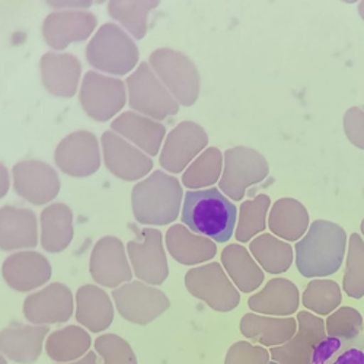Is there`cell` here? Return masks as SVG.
Masks as SVG:
<instances>
[{"label": "cell", "instance_id": "cell-24", "mask_svg": "<svg viewBox=\"0 0 364 364\" xmlns=\"http://www.w3.org/2000/svg\"><path fill=\"white\" fill-rule=\"evenodd\" d=\"M111 129L114 133L134 143L136 147L143 150L149 156L159 154L166 134L164 124L133 111L118 115L111 123Z\"/></svg>", "mask_w": 364, "mask_h": 364}, {"label": "cell", "instance_id": "cell-6", "mask_svg": "<svg viewBox=\"0 0 364 364\" xmlns=\"http://www.w3.org/2000/svg\"><path fill=\"white\" fill-rule=\"evenodd\" d=\"M269 173L267 159L258 150L236 146L225 151V166L219 190L233 201L244 198L248 187L262 182Z\"/></svg>", "mask_w": 364, "mask_h": 364}, {"label": "cell", "instance_id": "cell-13", "mask_svg": "<svg viewBox=\"0 0 364 364\" xmlns=\"http://www.w3.org/2000/svg\"><path fill=\"white\" fill-rule=\"evenodd\" d=\"M54 161L60 169L73 178L95 173L101 166L97 136L83 130L66 136L55 147Z\"/></svg>", "mask_w": 364, "mask_h": 364}, {"label": "cell", "instance_id": "cell-39", "mask_svg": "<svg viewBox=\"0 0 364 364\" xmlns=\"http://www.w3.org/2000/svg\"><path fill=\"white\" fill-rule=\"evenodd\" d=\"M343 289L351 299L364 297V240L358 233L350 236Z\"/></svg>", "mask_w": 364, "mask_h": 364}, {"label": "cell", "instance_id": "cell-37", "mask_svg": "<svg viewBox=\"0 0 364 364\" xmlns=\"http://www.w3.org/2000/svg\"><path fill=\"white\" fill-rule=\"evenodd\" d=\"M269 204L271 200L267 194H259L254 200L240 204L236 228V239L239 242L244 244L265 230Z\"/></svg>", "mask_w": 364, "mask_h": 364}, {"label": "cell", "instance_id": "cell-7", "mask_svg": "<svg viewBox=\"0 0 364 364\" xmlns=\"http://www.w3.org/2000/svg\"><path fill=\"white\" fill-rule=\"evenodd\" d=\"M130 108L151 119H165L179 111V104L156 76L149 63L143 62L127 77Z\"/></svg>", "mask_w": 364, "mask_h": 364}, {"label": "cell", "instance_id": "cell-31", "mask_svg": "<svg viewBox=\"0 0 364 364\" xmlns=\"http://www.w3.org/2000/svg\"><path fill=\"white\" fill-rule=\"evenodd\" d=\"M222 262L233 284L242 293H252L262 284L264 271L245 247L239 244L226 247L222 252Z\"/></svg>", "mask_w": 364, "mask_h": 364}, {"label": "cell", "instance_id": "cell-38", "mask_svg": "<svg viewBox=\"0 0 364 364\" xmlns=\"http://www.w3.org/2000/svg\"><path fill=\"white\" fill-rule=\"evenodd\" d=\"M341 301V289L333 280H312L303 293L305 308L322 316L336 312Z\"/></svg>", "mask_w": 364, "mask_h": 364}, {"label": "cell", "instance_id": "cell-25", "mask_svg": "<svg viewBox=\"0 0 364 364\" xmlns=\"http://www.w3.org/2000/svg\"><path fill=\"white\" fill-rule=\"evenodd\" d=\"M166 248L171 257L182 265H197L213 259L218 254L215 240L191 232L186 225H172L168 229Z\"/></svg>", "mask_w": 364, "mask_h": 364}, {"label": "cell", "instance_id": "cell-5", "mask_svg": "<svg viewBox=\"0 0 364 364\" xmlns=\"http://www.w3.org/2000/svg\"><path fill=\"white\" fill-rule=\"evenodd\" d=\"M149 65L178 104L184 107L196 104L201 77L190 57L172 48H158L150 54Z\"/></svg>", "mask_w": 364, "mask_h": 364}, {"label": "cell", "instance_id": "cell-3", "mask_svg": "<svg viewBox=\"0 0 364 364\" xmlns=\"http://www.w3.org/2000/svg\"><path fill=\"white\" fill-rule=\"evenodd\" d=\"M182 187L178 178L155 171L140 181L132 191L133 213L139 223L151 226L171 225L178 219L182 204Z\"/></svg>", "mask_w": 364, "mask_h": 364}, {"label": "cell", "instance_id": "cell-18", "mask_svg": "<svg viewBox=\"0 0 364 364\" xmlns=\"http://www.w3.org/2000/svg\"><path fill=\"white\" fill-rule=\"evenodd\" d=\"M23 315L33 325L68 322L73 315V294L68 286L53 283L25 299Z\"/></svg>", "mask_w": 364, "mask_h": 364}, {"label": "cell", "instance_id": "cell-11", "mask_svg": "<svg viewBox=\"0 0 364 364\" xmlns=\"http://www.w3.org/2000/svg\"><path fill=\"white\" fill-rule=\"evenodd\" d=\"M126 85L119 79L97 72H86L79 100L83 111L97 121H108L126 104Z\"/></svg>", "mask_w": 364, "mask_h": 364}, {"label": "cell", "instance_id": "cell-42", "mask_svg": "<svg viewBox=\"0 0 364 364\" xmlns=\"http://www.w3.org/2000/svg\"><path fill=\"white\" fill-rule=\"evenodd\" d=\"M269 357V351L264 347L239 341L229 348L225 364H268Z\"/></svg>", "mask_w": 364, "mask_h": 364}, {"label": "cell", "instance_id": "cell-15", "mask_svg": "<svg viewBox=\"0 0 364 364\" xmlns=\"http://www.w3.org/2000/svg\"><path fill=\"white\" fill-rule=\"evenodd\" d=\"M326 338V328L322 318L301 311L297 314V331L294 337L283 346L272 347L271 358L280 364H312L315 348Z\"/></svg>", "mask_w": 364, "mask_h": 364}, {"label": "cell", "instance_id": "cell-22", "mask_svg": "<svg viewBox=\"0 0 364 364\" xmlns=\"http://www.w3.org/2000/svg\"><path fill=\"white\" fill-rule=\"evenodd\" d=\"M41 80L48 92L57 98L75 97L82 66L76 55L69 53H46L41 57Z\"/></svg>", "mask_w": 364, "mask_h": 364}, {"label": "cell", "instance_id": "cell-27", "mask_svg": "<svg viewBox=\"0 0 364 364\" xmlns=\"http://www.w3.org/2000/svg\"><path fill=\"white\" fill-rule=\"evenodd\" d=\"M299 289L287 279L269 280L259 293L248 299L251 311L271 316H290L299 309Z\"/></svg>", "mask_w": 364, "mask_h": 364}, {"label": "cell", "instance_id": "cell-10", "mask_svg": "<svg viewBox=\"0 0 364 364\" xmlns=\"http://www.w3.org/2000/svg\"><path fill=\"white\" fill-rule=\"evenodd\" d=\"M112 300L126 321L147 325L171 308L168 296L155 286L143 282H130L112 290Z\"/></svg>", "mask_w": 364, "mask_h": 364}, {"label": "cell", "instance_id": "cell-23", "mask_svg": "<svg viewBox=\"0 0 364 364\" xmlns=\"http://www.w3.org/2000/svg\"><path fill=\"white\" fill-rule=\"evenodd\" d=\"M48 336V325L15 323L2 329V336H0L2 354L21 364H33L40 358L43 344Z\"/></svg>", "mask_w": 364, "mask_h": 364}, {"label": "cell", "instance_id": "cell-4", "mask_svg": "<svg viewBox=\"0 0 364 364\" xmlns=\"http://www.w3.org/2000/svg\"><path fill=\"white\" fill-rule=\"evenodd\" d=\"M87 63L97 70L123 76L130 73L139 62L134 41L118 25L104 23L86 47Z\"/></svg>", "mask_w": 364, "mask_h": 364}, {"label": "cell", "instance_id": "cell-49", "mask_svg": "<svg viewBox=\"0 0 364 364\" xmlns=\"http://www.w3.org/2000/svg\"><path fill=\"white\" fill-rule=\"evenodd\" d=\"M361 232H363V235H364V219H363V222H361Z\"/></svg>", "mask_w": 364, "mask_h": 364}, {"label": "cell", "instance_id": "cell-14", "mask_svg": "<svg viewBox=\"0 0 364 364\" xmlns=\"http://www.w3.org/2000/svg\"><path fill=\"white\" fill-rule=\"evenodd\" d=\"M208 144L205 130L194 121H182L166 136L159 162L168 172L179 173L188 168Z\"/></svg>", "mask_w": 364, "mask_h": 364}, {"label": "cell", "instance_id": "cell-8", "mask_svg": "<svg viewBox=\"0 0 364 364\" xmlns=\"http://www.w3.org/2000/svg\"><path fill=\"white\" fill-rule=\"evenodd\" d=\"M184 282L190 294L207 303V306L216 312H230L240 303L237 287L230 282L219 262L190 269Z\"/></svg>", "mask_w": 364, "mask_h": 364}, {"label": "cell", "instance_id": "cell-46", "mask_svg": "<svg viewBox=\"0 0 364 364\" xmlns=\"http://www.w3.org/2000/svg\"><path fill=\"white\" fill-rule=\"evenodd\" d=\"M8 191H9V175H8V169L2 165V193H0L2 198L8 194Z\"/></svg>", "mask_w": 364, "mask_h": 364}, {"label": "cell", "instance_id": "cell-21", "mask_svg": "<svg viewBox=\"0 0 364 364\" xmlns=\"http://www.w3.org/2000/svg\"><path fill=\"white\" fill-rule=\"evenodd\" d=\"M38 244L37 216L33 210L5 205L0 210V248L2 251L31 250Z\"/></svg>", "mask_w": 364, "mask_h": 364}, {"label": "cell", "instance_id": "cell-50", "mask_svg": "<svg viewBox=\"0 0 364 364\" xmlns=\"http://www.w3.org/2000/svg\"><path fill=\"white\" fill-rule=\"evenodd\" d=\"M268 364H280V363H277V361H269Z\"/></svg>", "mask_w": 364, "mask_h": 364}, {"label": "cell", "instance_id": "cell-45", "mask_svg": "<svg viewBox=\"0 0 364 364\" xmlns=\"http://www.w3.org/2000/svg\"><path fill=\"white\" fill-rule=\"evenodd\" d=\"M58 364H98V360H97V354L89 351L86 355H83L82 358L76 360V361H72V363H58Z\"/></svg>", "mask_w": 364, "mask_h": 364}, {"label": "cell", "instance_id": "cell-33", "mask_svg": "<svg viewBox=\"0 0 364 364\" xmlns=\"http://www.w3.org/2000/svg\"><path fill=\"white\" fill-rule=\"evenodd\" d=\"M250 252L259 267L269 274L286 272L293 264V248L271 233L257 236L250 244Z\"/></svg>", "mask_w": 364, "mask_h": 364}, {"label": "cell", "instance_id": "cell-26", "mask_svg": "<svg viewBox=\"0 0 364 364\" xmlns=\"http://www.w3.org/2000/svg\"><path fill=\"white\" fill-rule=\"evenodd\" d=\"M76 321L90 332H102L114 321L112 300L105 290L85 284L76 291Z\"/></svg>", "mask_w": 364, "mask_h": 364}, {"label": "cell", "instance_id": "cell-1", "mask_svg": "<svg viewBox=\"0 0 364 364\" xmlns=\"http://www.w3.org/2000/svg\"><path fill=\"white\" fill-rule=\"evenodd\" d=\"M347 248V233L328 220H315L294 247L296 267L306 279L332 276L341 268Z\"/></svg>", "mask_w": 364, "mask_h": 364}, {"label": "cell", "instance_id": "cell-44", "mask_svg": "<svg viewBox=\"0 0 364 364\" xmlns=\"http://www.w3.org/2000/svg\"><path fill=\"white\" fill-rule=\"evenodd\" d=\"M51 8H60L65 9L69 8L70 11H73L75 8H89L94 2H47Z\"/></svg>", "mask_w": 364, "mask_h": 364}, {"label": "cell", "instance_id": "cell-47", "mask_svg": "<svg viewBox=\"0 0 364 364\" xmlns=\"http://www.w3.org/2000/svg\"><path fill=\"white\" fill-rule=\"evenodd\" d=\"M358 14H360L361 19H364V2H360V5H358Z\"/></svg>", "mask_w": 364, "mask_h": 364}, {"label": "cell", "instance_id": "cell-30", "mask_svg": "<svg viewBox=\"0 0 364 364\" xmlns=\"http://www.w3.org/2000/svg\"><path fill=\"white\" fill-rule=\"evenodd\" d=\"M268 226L283 240L294 242L305 236L309 225L306 207L294 198H280L271 207Z\"/></svg>", "mask_w": 364, "mask_h": 364}, {"label": "cell", "instance_id": "cell-28", "mask_svg": "<svg viewBox=\"0 0 364 364\" xmlns=\"http://www.w3.org/2000/svg\"><path fill=\"white\" fill-rule=\"evenodd\" d=\"M296 331L297 321L294 318H269L247 314L240 319L242 336L271 348L290 341Z\"/></svg>", "mask_w": 364, "mask_h": 364}, {"label": "cell", "instance_id": "cell-35", "mask_svg": "<svg viewBox=\"0 0 364 364\" xmlns=\"http://www.w3.org/2000/svg\"><path fill=\"white\" fill-rule=\"evenodd\" d=\"M312 364H364V337L341 340L326 336L315 348Z\"/></svg>", "mask_w": 364, "mask_h": 364}, {"label": "cell", "instance_id": "cell-40", "mask_svg": "<svg viewBox=\"0 0 364 364\" xmlns=\"http://www.w3.org/2000/svg\"><path fill=\"white\" fill-rule=\"evenodd\" d=\"M326 336L341 340H354L363 337L364 321L354 308H340L332 312L325 323Z\"/></svg>", "mask_w": 364, "mask_h": 364}, {"label": "cell", "instance_id": "cell-9", "mask_svg": "<svg viewBox=\"0 0 364 364\" xmlns=\"http://www.w3.org/2000/svg\"><path fill=\"white\" fill-rule=\"evenodd\" d=\"M136 239L127 244L129 258L134 276L150 286L162 284L169 276L166 252L162 244V233L155 228H132Z\"/></svg>", "mask_w": 364, "mask_h": 364}, {"label": "cell", "instance_id": "cell-12", "mask_svg": "<svg viewBox=\"0 0 364 364\" xmlns=\"http://www.w3.org/2000/svg\"><path fill=\"white\" fill-rule=\"evenodd\" d=\"M126 251L127 248H124L123 242L115 236H104L100 239L89 261V271L94 282L109 289L130 283L133 272Z\"/></svg>", "mask_w": 364, "mask_h": 364}, {"label": "cell", "instance_id": "cell-2", "mask_svg": "<svg viewBox=\"0 0 364 364\" xmlns=\"http://www.w3.org/2000/svg\"><path fill=\"white\" fill-rule=\"evenodd\" d=\"M236 205L219 188L188 191L182 201L181 220L191 232L225 244L235 232Z\"/></svg>", "mask_w": 364, "mask_h": 364}, {"label": "cell", "instance_id": "cell-43", "mask_svg": "<svg viewBox=\"0 0 364 364\" xmlns=\"http://www.w3.org/2000/svg\"><path fill=\"white\" fill-rule=\"evenodd\" d=\"M344 132L350 143L364 150V109L348 108L344 115Z\"/></svg>", "mask_w": 364, "mask_h": 364}, {"label": "cell", "instance_id": "cell-17", "mask_svg": "<svg viewBox=\"0 0 364 364\" xmlns=\"http://www.w3.org/2000/svg\"><path fill=\"white\" fill-rule=\"evenodd\" d=\"M101 143L107 169L119 179L137 181L154 168L149 155L114 132H105Z\"/></svg>", "mask_w": 364, "mask_h": 364}, {"label": "cell", "instance_id": "cell-34", "mask_svg": "<svg viewBox=\"0 0 364 364\" xmlns=\"http://www.w3.org/2000/svg\"><path fill=\"white\" fill-rule=\"evenodd\" d=\"M223 173V155L218 147H208L194 159L182 175V184L190 190L211 188Z\"/></svg>", "mask_w": 364, "mask_h": 364}, {"label": "cell", "instance_id": "cell-48", "mask_svg": "<svg viewBox=\"0 0 364 364\" xmlns=\"http://www.w3.org/2000/svg\"><path fill=\"white\" fill-rule=\"evenodd\" d=\"M0 364H8V360H6V357L2 354V358H0Z\"/></svg>", "mask_w": 364, "mask_h": 364}, {"label": "cell", "instance_id": "cell-36", "mask_svg": "<svg viewBox=\"0 0 364 364\" xmlns=\"http://www.w3.org/2000/svg\"><path fill=\"white\" fill-rule=\"evenodd\" d=\"M161 2H108V14L118 21L137 40H143L147 33L149 12L159 6Z\"/></svg>", "mask_w": 364, "mask_h": 364}, {"label": "cell", "instance_id": "cell-41", "mask_svg": "<svg viewBox=\"0 0 364 364\" xmlns=\"http://www.w3.org/2000/svg\"><path fill=\"white\" fill-rule=\"evenodd\" d=\"M95 351L102 357L104 364H137L132 346L115 333H104L95 341Z\"/></svg>", "mask_w": 364, "mask_h": 364}, {"label": "cell", "instance_id": "cell-32", "mask_svg": "<svg viewBox=\"0 0 364 364\" xmlns=\"http://www.w3.org/2000/svg\"><path fill=\"white\" fill-rule=\"evenodd\" d=\"M92 346L89 333L76 325L51 332L46 340L47 355L57 363H72L89 353Z\"/></svg>", "mask_w": 364, "mask_h": 364}, {"label": "cell", "instance_id": "cell-19", "mask_svg": "<svg viewBox=\"0 0 364 364\" xmlns=\"http://www.w3.org/2000/svg\"><path fill=\"white\" fill-rule=\"evenodd\" d=\"M98 19L85 11H60L50 14L43 23L44 41L54 50H65L80 43L95 31Z\"/></svg>", "mask_w": 364, "mask_h": 364}, {"label": "cell", "instance_id": "cell-29", "mask_svg": "<svg viewBox=\"0 0 364 364\" xmlns=\"http://www.w3.org/2000/svg\"><path fill=\"white\" fill-rule=\"evenodd\" d=\"M41 245L47 252L65 251L73 239V213L69 205L54 203L41 211Z\"/></svg>", "mask_w": 364, "mask_h": 364}, {"label": "cell", "instance_id": "cell-20", "mask_svg": "<svg viewBox=\"0 0 364 364\" xmlns=\"http://www.w3.org/2000/svg\"><path fill=\"white\" fill-rule=\"evenodd\" d=\"M51 274L50 261L36 251L16 252L2 264V276L8 286L22 293L44 286L50 282Z\"/></svg>", "mask_w": 364, "mask_h": 364}, {"label": "cell", "instance_id": "cell-16", "mask_svg": "<svg viewBox=\"0 0 364 364\" xmlns=\"http://www.w3.org/2000/svg\"><path fill=\"white\" fill-rule=\"evenodd\" d=\"M14 187L23 200L43 205L58 196L62 182L50 165L41 161H23L14 168Z\"/></svg>", "mask_w": 364, "mask_h": 364}]
</instances>
